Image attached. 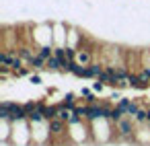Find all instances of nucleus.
<instances>
[{"label": "nucleus", "mask_w": 150, "mask_h": 146, "mask_svg": "<svg viewBox=\"0 0 150 146\" xmlns=\"http://www.w3.org/2000/svg\"><path fill=\"white\" fill-rule=\"evenodd\" d=\"M134 119L132 117H123L121 121L113 123L115 125V132H117V138L119 140H132L134 138Z\"/></svg>", "instance_id": "obj_1"}, {"label": "nucleus", "mask_w": 150, "mask_h": 146, "mask_svg": "<svg viewBox=\"0 0 150 146\" xmlns=\"http://www.w3.org/2000/svg\"><path fill=\"white\" fill-rule=\"evenodd\" d=\"M74 62H76L78 66H91V64H93V50H86V47L78 50Z\"/></svg>", "instance_id": "obj_2"}, {"label": "nucleus", "mask_w": 150, "mask_h": 146, "mask_svg": "<svg viewBox=\"0 0 150 146\" xmlns=\"http://www.w3.org/2000/svg\"><path fill=\"white\" fill-rule=\"evenodd\" d=\"M66 121L64 119H60V117H54V119H50L47 121V128H50V134H54V136H60L64 130H66Z\"/></svg>", "instance_id": "obj_3"}, {"label": "nucleus", "mask_w": 150, "mask_h": 146, "mask_svg": "<svg viewBox=\"0 0 150 146\" xmlns=\"http://www.w3.org/2000/svg\"><path fill=\"white\" fill-rule=\"evenodd\" d=\"M45 70H50V72H62V60L58 56H52L47 60V64H45Z\"/></svg>", "instance_id": "obj_4"}, {"label": "nucleus", "mask_w": 150, "mask_h": 146, "mask_svg": "<svg viewBox=\"0 0 150 146\" xmlns=\"http://www.w3.org/2000/svg\"><path fill=\"white\" fill-rule=\"evenodd\" d=\"M103 70H105L103 66H99V64L93 62V64L88 66V78H99V76L103 74Z\"/></svg>", "instance_id": "obj_5"}, {"label": "nucleus", "mask_w": 150, "mask_h": 146, "mask_svg": "<svg viewBox=\"0 0 150 146\" xmlns=\"http://www.w3.org/2000/svg\"><path fill=\"white\" fill-rule=\"evenodd\" d=\"M62 103H64L66 107H70V109H74V107H76V97H74L72 93H68V95L64 97V101H62Z\"/></svg>", "instance_id": "obj_6"}, {"label": "nucleus", "mask_w": 150, "mask_h": 146, "mask_svg": "<svg viewBox=\"0 0 150 146\" xmlns=\"http://www.w3.org/2000/svg\"><path fill=\"white\" fill-rule=\"evenodd\" d=\"M31 82H33V84H39L41 78H39V76H31Z\"/></svg>", "instance_id": "obj_7"}]
</instances>
